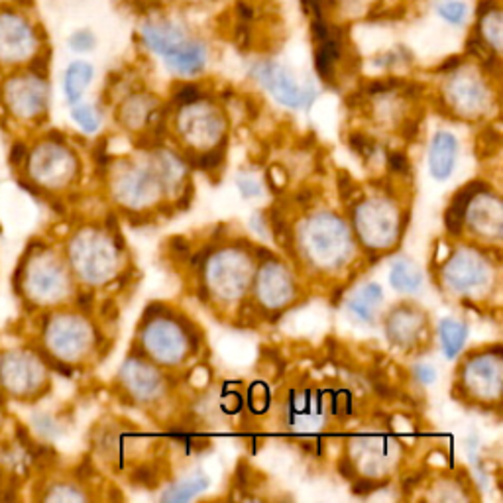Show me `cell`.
<instances>
[{
    "label": "cell",
    "mask_w": 503,
    "mask_h": 503,
    "mask_svg": "<svg viewBox=\"0 0 503 503\" xmlns=\"http://www.w3.org/2000/svg\"><path fill=\"white\" fill-rule=\"evenodd\" d=\"M73 121L79 124L85 132H97L100 126V114L93 107H75L71 110Z\"/></svg>",
    "instance_id": "16"
},
{
    "label": "cell",
    "mask_w": 503,
    "mask_h": 503,
    "mask_svg": "<svg viewBox=\"0 0 503 503\" xmlns=\"http://www.w3.org/2000/svg\"><path fill=\"white\" fill-rule=\"evenodd\" d=\"M413 378L423 385H429L436 380V370L431 364H417L413 368Z\"/></svg>",
    "instance_id": "22"
},
{
    "label": "cell",
    "mask_w": 503,
    "mask_h": 503,
    "mask_svg": "<svg viewBox=\"0 0 503 503\" xmlns=\"http://www.w3.org/2000/svg\"><path fill=\"white\" fill-rule=\"evenodd\" d=\"M380 484L378 482H373V480H360V482H356L354 484V494H358V496H368V494H372V492H376V489H380L378 487Z\"/></svg>",
    "instance_id": "25"
},
{
    "label": "cell",
    "mask_w": 503,
    "mask_h": 503,
    "mask_svg": "<svg viewBox=\"0 0 503 503\" xmlns=\"http://www.w3.org/2000/svg\"><path fill=\"white\" fill-rule=\"evenodd\" d=\"M167 69L182 77H195L206 68V46L199 40H191L173 51L172 56L163 58Z\"/></svg>",
    "instance_id": "7"
},
{
    "label": "cell",
    "mask_w": 503,
    "mask_h": 503,
    "mask_svg": "<svg viewBox=\"0 0 503 503\" xmlns=\"http://www.w3.org/2000/svg\"><path fill=\"white\" fill-rule=\"evenodd\" d=\"M36 44L34 30L30 24L22 20L18 15L12 12H3L0 15V49L3 51H16V54H24Z\"/></svg>",
    "instance_id": "6"
},
{
    "label": "cell",
    "mask_w": 503,
    "mask_h": 503,
    "mask_svg": "<svg viewBox=\"0 0 503 503\" xmlns=\"http://www.w3.org/2000/svg\"><path fill=\"white\" fill-rule=\"evenodd\" d=\"M388 170L393 175H405L411 170L409 160L403 152H390L388 153Z\"/></svg>",
    "instance_id": "19"
},
{
    "label": "cell",
    "mask_w": 503,
    "mask_h": 503,
    "mask_svg": "<svg viewBox=\"0 0 503 503\" xmlns=\"http://www.w3.org/2000/svg\"><path fill=\"white\" fill-rule=\"evenodd\" d=\"M252 77L279 105L288 109H309L317 99L315 89H303L295 77L276 61H260L252 68Z\"/></svg>",
    "instance_id": "1"
},
{
    "label": "cell",
    "mask_w": 503,
    "mask_h": 503,
    "mask_svg": "<svg viewBox=\"0 0 503 503\" xmlns=\"http://www.w3.org/2000/svg\"><path fill=\"white\" fill-rule=\"evenodd\" d=\"M501 26H503V16L498 5H492L480 12L478 37L489 51H494V56H498L501 49Z\"/></svg>",
    "instance_id": "11"
},
{
    "label": "cell",
    "mask_w": 503,
    "mask_h": 503,
    "mask_svg": "<svg viewBox=\"0 0 503 503\" xmlns=\"http://www.w3.org/2000/svg\"><path fill=\"white\" fill-rule=\"evenodd\" d=\"M390 283L399 293H417L423 288V274L413 262L397 260L392 266Z\"/></svg>",
    "instance_id": "12"
},
{
    "label": "cell",
    "mask_w": 503,
    "mask_h": 503,
    "mask_svg": "<svg viewBox=\"0 0 503 503\" xmlns=\"http://www.w3.org/2000/svg\"><path fill=\"white\" fill-rule=\"evenodd\" d=\"M93 75H95V69L91 63H87V61H73L71 63L66 71V83H63L66 85V95H68L69 102H77L83 97L85 89L93 79Z\"/></svg>",
    "instance_id": "13"
},
{
    "label": "cell",
    "mask_w": 503,
    "mask_h": 503,
    "mask_svg": "<svg viewBox=\"0 0 503 503\" xmlns=\"http://www.w3.org/2000/svg\"><path fill=\"white\" fill-rule=\"evenodd\" d=\"M436 15L450 26H462L468 20V5L462 0H441L436 5Z\"/></svg>",
    "instance_id": "15"
},
{
    "label": "cell",
    "mask_w": 503,
    "mask_h": 503,
    "mask_svg": "<svg viewBox=\"0 0 503 503\" xmlns=\"http://www.w3.org/2000/svg\"><path fill=\"white\" fill-rule=\"evenodd\" d=\"M132 480H134V484H138V486L148 487V486H152L153 482H156V472H153V470L148 468V466H141V468H138V470L134 472Z\"/></svg>",
    "instance_id": "23"
},
{
    "label": "cell",
    "mask_w": 503,
    "mask_h": 503,
    "mask_svg": "<svg viewBox=\"0 0 503 503\" xmlns=\"http://www.w3.org/2000/svg\"><path fill=\"white\" fill-rule=\"evenodd\" d=\"M348 146H351L358 156H362L364 160H372L373 153L378 150V144L373 140H370L366 134L362 132H354L348 138Z\"/></svg>",
    "instance_id": "17"
},
{
    "label": "cell",
    "mask_w": 503,
    "mask_h": 503,
    "mask_svg": "<svg viewBox=\"0 0 503 503\" xmlns=\"http://www.w3.org/2000/svg\"><path fill=\"white\" fill-rule=\"evenodd\" d=\"M173 99H175L177 105H189V102L201 99V91H199L197 85H182Z\"/></svg>",
    "instance_id": "20"
},
{
    "label": "cell",
    "mask_w": 503,
    "mask_h": 503,
    "mask_svg": "<svg viewBox=\"0 0 503 503\" xmlns=\"http://www.w3.org/2000/svg\"><path fill=\"white\" fill-rule=\"evenodd\" d=\"M456 156H458V140L446 131H438L431 141V150H429V167L433 177L438 179V182H446V179L453 175Z\"/></svg>",
    "instance_id": "5"
},
{
    "label": "cell",
    "mask_w": 503,
    "mask_h": 503,
    "mask_svg": "<svg viewBox=\"0 0 503 503\" xmlns=\"http://www.w3.org/2000/svg\"><path fill=\"white\" fill-rule=\"evenodd\" d=\"M238 187H240V193L244 197H257L260 195V185H257L256 182H252V179H244L240 177L238 179Z\"/></svg>",
    "instance_id": "24"
},
{
    "label": "cell",
    "mask_w": 503,
    "mask_h": 503,
    "mask_svg": "<svg viewBox=\"0 0 503 503\" xmlns=\"http://www.w3.org/2000/svg\"><path fill=\"white\" fill-rule=\"evenodd\" d=\"M484 264L476 256H455L450 266H446V281L453 291L470 293L472 289L480 288L486 281Z\"/></svg>",
    "instance_id": "4"
},
{
    "label": "cell",
    "mask_w": 503,
    "mask_h": 503,
    "mask_svg": "<svg viewBox=\"0 0 503 503\" xmlns=\"http://www.w3.org/2000/svg\"><path fill=\"white\" fill-rule=\"evenodd\" d=\"M468 334L470 329L464 320L443 319L438 322V339H441V348L448 360H456L468 341Z\"/></svg>",
    "instance_id": "10"
},
{
    "label": "cell",
    "mask_w": 503,
    "mask_h": 503,
    "mask_svg": "<svg viewBox=\"0 0 503 503\" xmlns=\"http://www.w3.org/2000/svg\"><path fill=\"white\" fill-rule=\"evenodd\" d=\"M91 303H93V295H81V298H79V305L81 307H91Z\"/></svg>",
    "instance_id": "28"
},
{
    "label": "cell",
    "mask_w": 503,
    "mask_h": 503,
    "mask_svg": "<svg viewBox=\"0 0 503 503\" xmlns=\"http://www.w3.org/2000/svg\"><path fill=\"white\" fill-rule=\"evenodd\" d=\"M448 97L453 100V105L460 109V112H480V109L486 105L487 91L486 85L478 75L470 73H456L448 83Z\"/></svg>",
    "instance_id": "3"
},
{
    "label": "cell",
    "mask_w": 503,
    "mask_h": 503,
    "mask_svg": "<svg viewBox=\"0 0 503 503\" xmlns=\"http://www.w3.org/2000/svg\"><path fill=\"white\" fill-rule=\"evenodd\" d=\"M172 252H175L177 256H189L191 254L189 242L183 240V238H173L172 240Z\"/></svg>",
    "instance_id": "26"
},
{
    "label": "cell",
    "mask_w": 503,
    "mask_h": 503,
    "mask_svg": "<svg viewBox=\"0 0 503 503\" xmlns=\"http://www.w3.org/2000/svg\"><path fill=\"white\" fill-rule=\"evenodd\" d=\"M382 301L383 291L378 283H366L362 289H358V293L348 299V309H351V313L360 322L372 325V322L376 320V309L382 305Z\"/></svg>",
    "instance_id": "9"
},
{
    "label": "cell",
    "mask_w": 503,
    "mask_h": 503,
    "mask_svg": "<svg viewBox=\"0 0 503 503\" xmlns=\"http://www.w3.org/2000/svg\"><path fill=\"white\" fill-rule=\"evenodd\" d=\"M209 484H211V480L206 478L204 474H195L193 478L182 480V482H177V484L167 487L162 494V501H170V503L189 501L195 496H199L201 492H204V489L209 487Z\"/></svg>",
    "instance_id": "14"
},
{
    "label": "cell",
    "mask_w": 503,
    "mask_h": 503,
    "mask_svg": "<svg viewBox=\"0 0 503 503\" xmlns=\"http://www.w3.org/2000/svg\"><path fill=\"white\" fill-rule=\"evenodd\" d=\"M140 36L144 46L160 58L172 56L173 51L183 47L191 37L187 36L185 28H182L177 22L170 18H150L140 26Z\"/></svg>",
    "instance_id": "2"
},
{
    "label": "cell",
    "mask_w": 503,
    "mask_h": 503,
    "mask_svg": "<svg viewBox=\"0 0 503 503\" xmlns=\"http://www.w3.org/2000/svg\"><path fill=\"white\" fill-rule=\"evenodd\" d=\"M225 160V152L223 150H215V152H209V153H204V156L199 158V167L201 170H206V172H213L216 170L218 165L223 163Z\"/></svg>",
    "instance_id": "21"
},
{
    "label": "cell",
    "mask_w": 503,
    "mask_h": 503,
    "mask_svg": "<svg viewBox=\"0 0 503 503\" xmlns=\"http://www.w3.org/2000/svg\"><path fill=\"white\" fill-rule=\"evenodd\" d=\"M97 46V37L91 30H77L69 37V47L77 54H87V51H93Z\"/></svg>",
    "instance_id": "18"
},
{
    "label": "cell",
    "mask_w": 503,
    "mask_h": 503,
    "mask_svg": "<svg viewBox=\"0 0 503 503\" xmlns=\"http://www.w3.org/2000/svg\"><path fill=\"white\" fill-rule=\"evenodd\" d=\"M24 158H26V146L24 144H15V146H12V150H10V162L15 163V165H18V163L24 162Z\"/></svg>",
    "instance_id": "27"
},
{
    "label": "cell",
    "mask_w": 503,
    "mask_h": 503,
    "mask_svg": "<svg viewBox=\"0 0 503 503\" xmlns=\"http://www.w3.org/2000/svg\"><path fill=\"white\" fill-rule=\"evenodd\" d=\"M124 372L128 376V388L141 402H150V399H156L162 393V378L146 364L131 362L124 366Z\"/></svg>",
    "instance_id": "8"
}]
</instances>
